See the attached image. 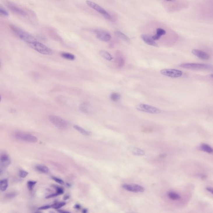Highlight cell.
<instances>
[{
	"label": "cell",
	"instance_id": "obj_1",
	"mask_svg": "<svg viewBox=\"0 0 213 213\" xmlns=\"http://www.w3.org/2000/svg\"><path fill=\"white\" fill-rule=\"evenodd\" d=\"M11 29L14 32L15 34L16 35L17 37L26 43L29 44V45L37 41L29 33L21 30L17 27L12 26L11 27Z\"/></svg>",
	"mask_w": 213,
	"mask_h": 213
},
{
	"label": "cell",
	"instance_id": "obj_2",
	"mask_svg": "<svg viewBox=\"0 0 213 213\" xmlns=\"http://www.w3.org/2000/svg\"><path fill=\"white\" fill-rule=\"evenodd\" d=\"M29 45L33 49L41 54L45 55H51L52 54V50L37 41L30 44Z\"/></svg>",
	"mask_w": 213,
	"mask_h": 213
},
{
	"label": "cell",
	"instance_id": "obj_3",
	"mask_svg": "<svg viewBox=\"0 0 213 213\" xmlns=\"http://www.w3.org/2000/svg\"><path fill=\"white\" fill-rule=\"evenodd\" d=\"M48 118L50 121L58 129L65 130L68 127V122L57 116L50 115Z\"/></svg>",
	"mask_w": 213,
	"mask_h": 213
},
{
	"label": "cell",
	"instance_id": "obj_4",
	"mask_svg": "<svg viewBox=\"0 0 213 213\" xmlns=\"http://www.w3.org/2000/svg\"><path fill=\"white\" fill-rule=\"evenodd\" d=\"M179 66L187 69L210 70L213 68V66L207 64L196 63H185L180 65Z\"/></svg>",
	"mask_w": 213,
	"mask_h": 213
},
{
	"label": "cell",
	"instance_id": "obj_5",
	"mask_svg": "<svg viewBox=\"0 0 213 213\" xmlns=\"http://www.w3.org/2000/svg\"><path fill=\"white\" fill-rule=\"evenodd\" d=\"M136 108L140 111L152 114H158L161 112V110L158 108L147 104H139L136 106Z\"/></svg>",
	"mask_w": 213,
	"mask_h": 213
},
{
	"label": "cell",
	"instance_id": "obj_6",
	"mask_svg": "<svg viewBox=\"0 0 213 213\" xmlns=\"http://www.w3.org/2000/svg\"><path fill=\"white\" fill-rule=\"evenodd\" d=\"M15 137L17 140L35 143L38 141V138L36 136L23 132H17L14 135Z\"/></svg>",
	"mask_w": 213,
	"mask_h": 213
},
{
	"label": "cell",
	"instance_id": "obj_7",
	"mask_svg": "<svg viewBox=\"0 0 213 213\" xmlns=\"http://www.w3.org/2000/svg\"><path fill=\"white\" fill-rule=\"evenodd\" d=\"M86 3L87 4L90 8L102 14L106 19H108V20L111 19V17L110 15L101 6L98 5L96 3L90 1H87Z\"/></svg>",
	"mask_w": 213,
	"mask_h": 213
},
{
	"label": "cell",
	"instance_id": "obj_8",
	"mask_svg": "<svg viewBox=\"0 0 213 213\" xmlns=\"http://www.w3.org/2000/svg\"><path fill=\"white\" fill-rule=\"evenodd\" d=\"M160 73L165 76L172 78L181 77L183 75L181 71L173 69H164L160 71Z\"/></svg>",
	"mask_w": 213,
	"mask_h": 213
},
{
	"label": "cell",
	"instance_id": "obj_9",
	"mask_svg": "<svg viewBox=\"0 0 213 213\" xmlns=\"http://www.w3.org/2000/svg\"><path fill=\"white\" fill-rule=\"evenodd\" d=\"M122 187L126 190L135 193L143 192L145 191V189L143 186L138 184H125L123 185Z\"/></svg>",
	"mask_w": 213,
	"mask_h": 213
},
{
	"label": "cell",
	"instance_id": "obj_10",
	"mask_svg": "<svg viewBox=\"0 0 213 213\" xmlns=\"http://www.w3.org/2000/svg\"><path fill=\"white\" fill-rule=\"evenodd\" d=\"M96 37L98 38V39L102 41L108 42L111 39V36L109 33L101 30H96L95 31Z\"/></svg>",
	"mask_w": 213,
	"mask_h": 213
},
{
	"label": "cell",
	"instance_id": "obj_11",
	"mask_svg": "<svg viewBox=\"0 0 213 213\" xmlns=\"http://www.w3.org/2000/svg\"><path fill=\"white\" fill-rule=\"evenodd\" d=\"M7 6L8 8L12 11L13 12L21 15V16L26 17L27 16V13L26 11H24L23 9L18 7L13 4L8 3L7 4Z\"/></svg>",
	"mask_w": 213,
	"mask_h": 213
},
{
	"label": "cell",
	"instance_id": "obj_12",
	"mask_svg": "<svg viewBox=\"0 0 213 213\" xmlns=\"http://www.w3.org/2000/svg\"><path fill=\"white\" fill-rule=\"evenodd\" d=\"M191 52L193 55L202 60H207L210 59V56L209 54L202 50L198 49H193Z\"/></svg>",
	"mask_w": 213,
	"mask_h": 213
},
{
	"label": "cell",
	"instance_id": "obj_13",
	"mask_svg": "<svg viewBox=\"0 0 213 213\" xmlns=\"http://www.w3.org/2000/svg\"><path fill=\"white\" fill-rule=\"evenodd\" d=\"M79 109L81 111L85 113H90L92 112V108L89 103L84 102L79 105Z\"/></svg>",
	"mask_w": 213,
	"mask_h": 213
},
{
	"label": "cell",
	"instance_id": "obj_14",
	"mask_svg": "<svg viewBox=\"0 0 213 213\" xmlns=\"http://www.w3.org/2000/svg\"><path fill=\"white\" fill-rule=\"evenodd\" d=\"M10 159L8 154H3L1 156V168H5L10 164Z\"/></svg>",
	"mask_w": 213,
	"mask_h": 213
},
{
	"label": "cell",
	"instance_id": "obj_15",
	"mask_svg": "<svg viewBox=\"0 0 213 213\" xmlns=\"http://www.w3.org/2000/svg\"><path fill=\"white\" fill-rule=\"evenodd\" d=\"M116 62L117 65L119 68H122L124 66L125 61L122 56V54L119 51H117L116 53Z\"/></svg>",
	"mask_w": 213,
	"mask_h": 213
},
{
	"label": "cell",
	"instance_id": "obj_16",
	"mask_svg": "<svg viewBox=\"0 0 213 213\" xmlns=\"http://www.w3.org/2000/svg\"><path fill=\"white\" fill-rule=\"evenodd\" d=\"M142 40L148 45H151L155 47H158L157 44L156 43L154 40H153L152 38L147 35H142L141 36Z\"/></svg>",
	"mask_w": 213,
	"mask_h": 213
},
{
	"label": "cell",
	"instance_id": "obj_17",
	"mask_svg": "<svg viewBox=\"0 0 213 213\" xmlns=\"http://www.w3.org/2000/svg\"><path fill=\"white\" fill-rule=\"evenodd\" d=\"M166 32L164 29L159 28L156 29V34L152 37L153 40L154 41H157L159 40L161 38V36L166 34Z\"/></svg>",
	"mask_w": 213,
	"mask_h": 213
},
{
	"label": "cell",
	"instance_id": "obj_18",
	"mask_svg": "<svg viewBox=\"0 0 213 213\" xmlns=\"http://www.w3.org/2000/svg\"><path fill=\"white\" fill-rule=\"evenodd\" d=\"M115 34L117 37L120 38V39L127 43H130V38L127 36L126 35L122 33V32L119 31H116L115 32Z\"/></svg>",
	"mask_w": 213,
	"mask_h": 213
},
{
	"label": "cell",
	"instance_id": "obj_19",
	"mask_svg": "<svg viewBox=\"0 0 213 213\" xmlns=\"http://www.w3.org/2000/svg\"><path fill=\"white\" fill-rule=\"evenodd\" d=\"M74 127L75 130H76L81 134L84 135L89 136L91 134V133L89 131L85 130V129H83V128L78 126V125H75L74 126Z\"/></svg>",
	"mask_w": 213,
	"mask_h": 213
},
{
	"label": "cell",
	"instance_id": "obj_20",
	"mask_svg": "<svg viewBox=\"0 0 213 213\" xmlns=\"http://www.w3.org/2000/svg\"><path fill=\"white\" fill-rule=\"evenodd\" d=\"M201 149L205 152L211 154L213 152V149L209 145L206 144H203L201 145Z\"/></svg>",
	"mask_w": 213,
	"mask_h": 213
},
{
	"label": "cell",
	"instance_id": "obj_21",
	"mask_svg": "<svg viewBox=\"0 0 213 213\" xmlns=\"http://www.w3.org/2000/svg\"><path fill=\"white\" fill-rule=\"evenodd\" d=\"M99 54L101 56L105 59H106L108 61H111L113 59V58L111 54L109 52H107L105 50H102L99 52Z\"/></svg>",
	"mask_w": 213,
	"mask_h": 213
},
{
	"label": "cell",
	"instance_id": "obj_22",
	"mask_svg": "<svg viewBox=\"0 0 213 213\" xmlns=\"http://www.w3.org/2000/svg\"><path fill=\"white\" fill-rule=\"evenodd\" d=\"M8 187V181L7 179H3L0 182V190L1 191H5Z\"/></svg>",
	"mask_w": 213,
	"mask_h": 213
},
{
	"label": "cell",
	"instance_id": "obj_23",
	"mask_svg": "<svg viewBox=\"0 0 213 213\" xmlns=\"http://www.w3.org/2000/svg\"><path fill=\"white\" fill-rule=\"evenodd\" d=\"M167 196L170 199L172 200H178L181 198L180 196L179 195L178 193L173 192V191L168 192L167 193Z\"/></svg>",
	"mask_w": 213,
	"mask_h": 213
},
{
	"label": "cell",
	"instance_id": "obj_24",
	"mask_svg": "<svg viewBox=\"0 0 213 213\" xmlns=\"http://www.w3.org/2000/svg\"><path fill=\"white\" fill-rule=\"evenodd\" d=\"M36 168L37 171L42 173H47L49 171L48 167L44 165L38 164L36 166Z\"/></svg>",
	"mask_w": 213,
	"mask_h": 213
},
{
	"label": "cell",
	"instance_id": "obj_25",
	"mask_svg": "<svg viewBox=\"0 0 213 213\" xmlns=\"http://www.w3.org/2000/svg\"><path fill=\"white\" fill-rule=\"evenodd\" d=\"M61 55L63 58L71 61H73L75 58L74 55L68 52H63L61 53Z\"/></svg>",
	"mask_w": 213,
	"mask_h": 213
},
{
	"label": "cell",
	"instance_id": "obj_26",
	"mask_svg": "<svg viewBox=\"0 0 213 213\" xmlns=\"http://www.w3.org/2000/svg\"><path fill=\"white\" fill-rule=\"evenodd\" d=\"M133 154L137 156H144L145 154V152L143 150L138 148H134L132 150Z\"/></svg>",
	"mask_w": 213,
	"mask_h": 213
},
{
	"label": "cell",
	"instance_id": "obj_27",
	"mask_svg": "<svg viewBox=\"0 0 213 213\" xmlns=\"http://www.w3.org/2000/svg\"><path fill=\"white\" fill-rule=\"evenodd\" d=\"M121 95L119 93L114 92L110 95V99L114 102L118 101L121 98Z\"/></svg>",
	"mask_w": 213,
	"mask_h": 213
},
{
	"label": "cell",
	"instance_id": "obj_28",
	"mask_svg": "<svg viewBox=\"0 0 213 213\" xmlns=\"http://www.w3.org/2000/svg\"><path fill=\"white\" fill-rule=\"evenodd\" d=\"M66 202H57L52 205V208L58 210V209L64 207L66 205Z\"/></svg>",
	"mask_w": 213,
	"mask_h": 213
},
{
	"label": "cell",
	"instance_id": "obj_29",
	"mask_svg": "<svg viewBox=\"0 0 213 213\" xmlns=\"http://www.w3.org/2000/svg\"><path fill=\"white\" fill-rule=\"evenodd\" d=\"M36 183V182L34 181H29L28 182V183H27V186H28V188L29 189V190L31 191L33 190Z\"/></svg>",
	"mask_w": 213,
	"mask_h": 213
},
{
	"label": "cell",
	"instance_id": "obj_30",
	"mask_svg": "<svg viewBox=\"0 0 213 213\" xmlns=\"http://www.w3.org/2000/svg\"><path fill=\"white\" fill-rule=\"evenodd\" d=\"M0 13L2 15L5 16H8L9 13L4 8H3L1 6L0 7Z\"/></svg>",
	"mask_w": 213,
	"mask_h": 213
},
{
	"label": "cell",
	"instance_id": "obj_31",
	"mask_svg": "<svg viewBox=\"0 0 213 213\" xmlns=\"http://www.w3.org/2000/svg\"><path fill=\"white\" fill-rule=\"evenodd\" d=\"M28 174H29V173L24 170H21L19 171V175L20 177L23 178L26 177V176L28 175Z\"/></svg>",
	"mask_w": 213,
	"mask_h": 213
},
{
	"label": "cell",
	"instance_id": "obj_32",
	"mask_svg": "<svg viewBox=\"0 0 213 213\" xmlns=\"http://www.w3.org/2000/svg\"><path fill=\"white\" fill-rule=\"evenodd\" d=\"M52 179L53 180L55 181L56 182L60 184H64V182L63 180L59 178L56 177H52Z\"/></svg>",
	"mask_w": 213,
	"mask_h": 213
},
{
	"label": "cell",
	"instance_id": "obj_33",
	"mask_svg": "<svg viewBox=\"0 0 213 213\" xmlns=\"http://www.w3.org/2000/svg\"><path fill=\"white\" fill-rule=\"evenodd\" d=\"M17 195V193L16 192H12V193H8L6 194V197L8 199H12L15 197Z\"/></svg>",
	"mask_w": 213,
	"mask_h": 213
},
{
	"label": "cell",
	"instance_id": "obj_34",
	"mask_svg": "<svg viewBox=\"0 0 213 213\" xmlns=\"http://www.w3.org/2000/svg\"><path fill=\"white\" fill-rule=\"evenodd\" d=\"M55 189H56V191H56V193H58V195H60V194H63V193H64V189H63L62 188L58 187V186H55Z\"/></svg>",
	"mask_w": 213,
	"mask_h": 213
},
{
	"label": "cell",
	"instance_id": "obj_35",
	"mask_svg": "<svg viewBox=\"0 0 213 213\" xmlns=\"http://www.w3.org/2000/svg\"><path fill=\"white\" fill-rule=\"evenodd\" d=\"M52 208V205H46V206H43L38 208V210H45L47 209H50V208Z\"/></svg>",
	"mask_w": 213,
	"mask_h": 213
},
{
	"label": "cell",
	"instance_id": "obj_36",
	"mask_svg": "<svg viewBox=\"0 0 213 213\" xmlns=\"http://www.w3.org/2000/svg\"><path fill=\"white\" fill-rule=\"evenodd\" d=\"M58 194L57 193H52V194H50V195H48L47 196H46V198L47 199H48V198H52V197H56L57 196H58Z\"/></svg>",
	"mask_w": 213,
	"mask_h": 213
},
{
	"label": "cell",
	"instance_id": "obj_37",
	"mask_svg": "<svg viewBox=\"0 0 213 213\" xmlns=\"http://www.w3.org/2000/svg\"><path fill=\"white\" fill-rule=\"evenodd\" d=\"M206 189L208 191L210 192H211V193L213 194V188L211 187H207L206 188Z\"/></svg>",
	"mask_w": 213,
	"mask_h": 213
},
{
	"label": "cell",
	"instance_id": "obj_38",
	"mask_svg": "<svg viewBox=\"0 0 213 213\" xmlns=\"http://www.w3.org/2000/svg\"><path fill=\"white\" fill-rule=\"evenodd\" d=\"M74 208L77 209V210H79V209H80L81 207L80 205H78V204H77V205H75Z\"/></svg>",
	"mask_w": 213,
	"mask_h": 213
},
{
	"label": "cell",
	"instance_id": "obj_39",
	"mask_svg": "<svg viewBox=\"0 0 213 213\" xmlns=\"http://www.w3.org/2000/svg\"><path fill=\"white\" fill-rule=\"evenodd\" d=\"M69 196H68V195H66V196H64V200H67V199H69Z\"/></svg>",
	"mask_w": 213,
	"mask_h": 213
},
{
	"label": "cell",
	"instance_id": "obj_40",
	"mask_svg": "<svg viewBox=\"0 0 213 213\" xmlns=\"http://www.w3.org/2000/svg\"><path fill=\"white\" fill-rule=\"evenodd\" d=\"M60 213H67V212H67V211H62V210H58V211Z\"/></svg>",
	"mask_w": 213,
	"mask_h": 213
},
{
	"label": "cell",
	"instance_id": "obj_41",
	"mask_svg": "<svg viewBox=\"0 0 213 213\" xmlns=\"http://www.w3.org/2000/svg\"><path fill=\"white\" fill-rule=\"evenodd\" d=\"M82 212L84 213H86L87 212V210H84Z\"/></svg>",
	"mask_w": 213,
	"mask_h": 213
},
{
	"label": "cell",
	"instance_id": "obj_42",
	"mask_svg": "<svg viewBox=\"0 0 213 213\" xmlns=\"http://www.w3.org/2000/svg\"><path fill=\"white\" fill-rule=\"evenodd\" d=\"M210 76L211 78H213V74H211L210 75Z\"/></svg>",
	"mask_w": 213,
	"mask_h": 213
},
{
	"label": "cell",
	"instance_id": "obj_43",
	"mask_svg": "<svg viewBox=\"0 0 213 213\" xmlns=\"http://www.w3.org/2000/svg\"><path fill=\"white\" fill-rule=\"evenodd\" d=\"M167 1H171V0H167Z\"/></svg>",
	"mask_w": 213,
	"mask_h": 213
}]
</instances>
